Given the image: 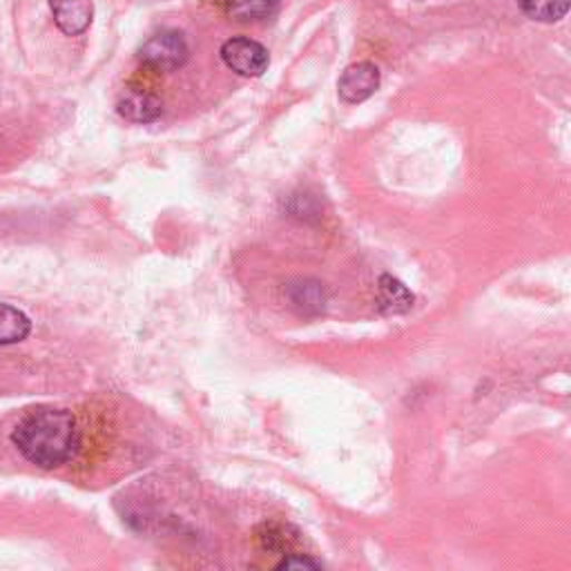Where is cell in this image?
Listing matches in <instances>:
<instances>
[{"label": "cell", "mask_w": 571, "mask_h": 571, "mask_svg": "<svg viewBox=\"0 0 571 571\" xmlns=\"http://www.w3.org/2000/svg\"><path fill=\"white\" fill-rule=\"evenodd\" d=\"M226 3V12L235 19V21H259V19H266L270 17L279 0H224Z\"/></svg>", "instance_id": "cell-10"}, {"label": "cell", "mask_w": 571, "mask_h": 571, "mask_svg": "<svg viewBox=\"0 0 571 571\" xmlns=\"http://www.w3.org/2000/svg\"><path fill=\"white\" fill-rule=\"evenodd\" d=\"M377 293H380V304L386 313H406L413 306V293L391 275L380 277Z\"/></svg>", "instance_id": "cell-7"}, {"label": "cell", "mask_w": 571, "mask_h": 571, "mask_svg": "<svg viewBox=\"0 0 571 571\" xmlns=\"http://www.w3.org/2000/svg\"><path fill=\"white\" fill-rule=\"evenodd\" d=\"M30 319L23 311L0 304V344H17L30 335Z\"/></svg>", "instance_id": "cell-8"}, {"label": "cell", "mask_w": 571, "mask_h": 571, "mask_svg": "<svg viewBox=\"0 0 571 571\" xmlns=\"http://www.w3.org/2000/svg\"><path fill=\"white\" fill-rule=\"evenodd\" d=\"M55 23L66 37H79L92 26L95 3L92 0H48Z\"/></svg>", "instance_id": "cell-5"}, {"label": "cell", "mask_w": 571, "mask_h": 571, "mask_svg": "<svg viewBox=\"0 0 571 571\" xmlns=\"http://www.w3.org/2000/svg\"><path fill=\"white\" fill-rule=\"evenodd\" d=\"M277 567L279 569H322V562H317L308 555H288Z\"/></svg>", "instance_id": "cell-12"}, {"label": "cell", "mask_w": 571, "mask_h": 571, "mask_svg": "<svg viewBox=\"0 0 571 571\" xmlns=\"http://www.w3.org/2000/svg\"><path fill=\"white\" fill-rule=\"evenodd\" d=\"M12 440L26 460L43 469H55L75 455L79 429L70 411L39 408L19 422Z\"/></svg>", "instance_id": "cell-1"}, {"label": "cell", "mask_w": 571, "mask_h": 571, "mask_svg": "<svg viewBox=\"0 0 571 571\" xmlns=\"http://www.w3.org/2000/svg\"><path fill=\"white\" fill-rule=\"evenodd\" d=\"M221 61L226 63V68H230L233 72H237L239 77H248V79H257L268 70L270 57L268 50L246 37H235L230 41H226L221 46Z\"/></svg>", "instance_id": "cell-3"}, {"label": "cell", "mask_w": 571, "mask_h": 571, "mask_svg": "<svg viewBox=\"0 0 571 571\" xmlns=\"http://www.w3.org/2000/svg\"><path fill=\"white\" fill-rule=\"evenodd\" d=\"M380 88V70L373 63H353L344 70L337 83V92L346 104H362L371 99Z\"/></svg>", "instance_id": "cell-4"}, {"label": "cell", "mask_w": 571, "mask_h": 571, "mask_svg": "<svg viewBox=\"0 0 571 571\" xmlns=\"http://www.w3.org/2000/svg\"><path fill=\"white\" fill-rule=\"evenodd\" d=\"M304 288H299V297H293V302L295 304H302L304 308H308V306H315V308H319L322 306V293H319V288H317V284H302Z\"/></svg>", "instance_id": "cell-11"}, {"label": "cell", "mask_w": 571, "mask_h": 571, "mask_svg": "<svg viewBox=\"0 0 571 571\" xmlns=\"http://www.w3.org/2000/svg\"><path fill=\"white\" fill-rule=\"evenodd\" d=\"M518 8L538 23H558L569 12V0H518Z\"/></svg>", "instance_id": "cell-9"}, {"label": "cell", "mask_w": 571, "mask_h": 571, "mask_svg": "<svg viewBox=\"0 0 571 571\" xmlns=\"http://www.w3.org/2000/svg\"><path fill=\"white\" fill-rule=\"evenodd\" d=\"M144 66L157 70V72H175L186 66L190 57V48L179 32H161L152 37L148 43H144L139 52Z\"/></svg>", "instance_id": "cell-2"}, {"label": "cell", "mask_w": 571, "mask_h": 571, "mask_svg": "<svg viewBox=\"0 0 571 571\" xmlns=\"http://www.w3.org/2000/svg\"><path fill=\"white\" fill-rule=\"evenodd\" d=\"M164 112L161 101L146 90H130L119 101V115L132 124H150Z\"/></svg>", "instance_id": "cell-6"}]
</instances>
